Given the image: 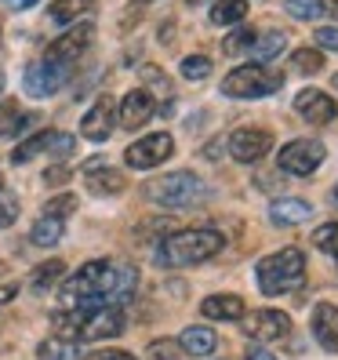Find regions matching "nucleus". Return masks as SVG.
Here are the masks:
<instances>
[{
    "mask_svg": "<svg viewBox=\"0 0 338 360\" xmlns=\"http://www.w3.org/2000/svg\"><path fill=\"white\" fill-rule=\"evenodd\" d=\"M222 248H226V237L219 229H207V226L178 229L157 244V266H167V269L200 266V262H211L215 255H222Z\"/></svg>",
    "mask_w": 338,
    "mask_h": 360,
    "instance_id": "obj_1",
    "label": "nucleus"
},
{
    "mask_svg": "<svg viewBox=\"0 0 338 360\" xmlns=\"http://www.w3.org/2000/svg\"><path fill=\"white\" fill-rule=\"evenodd\" d=\"M113 291H117V262L91 259L73 277L62 281L58 295L66 309H77V306H113Z\"/></svg>",
    "mask_w": 338,
    "mask_h": 360,
    "instance_id": "obj_2",
    "label": "nucleus"
},
{
    "mask_svg": "<svg viewBox=\"0 0 338 360\" xmlns=\"http://www.w3.org/2000/svg\"><path fill=\"white\" fill-rule=\"evenodd\" d=\"M306 277V255L302 248H280L266 255L259 266H255V281H259V291L277 299V295H287L302 284Z\"/></svg>",
    "mask_w": 338,
    "mask_h": 360,
    "instance_id": "obj_3",
    "label": "nucleus"
},
{
    "mask_svg": "<svg viewBox=\"0 0 338 360\" xmlns=\"http://www.w3.org/2000/svg\"><path fill=\"white\" fill-rule=\"evenodd\" d=\"M145 197L160 207H189V204H200L207 197L204 189V179L193 175V172H167L153 182H145Z\"/></svg>",
    "mask_w": 338,
    "mask_h": 360,
    "instance_id": "obj_4",
    "label": "nucleus"
},
{
    "mask_svg": "<svg viewBox=\"0 0 338 360\" xmlns=\"http://www.w3.org/2000/svg\"><path fill=\"white\" fill-rule=\"evenodd\" d=\"M280 88H284V73L269 70V66H255V62L222 77L226 98H266V95H277Z\"/></svg>",
    "mask_w": 338,
    "mask_h": 360,
    "instance_id": "obj_5",
    "label": "nucleus"
},
{
    "mask_svg": "<svg viewBox=\"0 0 338 360\" xmlns=\"http://www.w3.org/2000/svg\"><path fill=\"white\" fill-rule=\"evenodd\" d=\"M324 160H327V150H324L320 139H294V142L284 146L280 157H277L280 172L299 175V179H306V175H313V172H320Z\"/></svg>",
    "mask_w": 338,
    "mask_h": 360,
    "instance_id": "obj_6",
    "label": "nucleus"
},
{
    "mask_svg": "<svg viewBox=\"0 0 338 360\" xmlns=\"http://www.w3.org/2000/svg\"><path fill=\"white\" fill-rule=\"evenodd\" d=\"M70 70H73V66H66V62H55V58L40 55L37 62H30V66H26L22 88H26L30 98H48V95H55L62 84L70 80Z\"/></svg>",
    "mask_w": 338,
    "mask_h": 360,
    "instance_id": "obj_7",
    "label": "nucleus"
},
{
    "mask_svg": "<svg viewBox=\"0 0 338 360\" xmlns=\"http://www.w3.org/2000/svg\"><path fill=\"white\" fill-rule=\"evenodd\" d=\"M171 153H175V139L167 131H153V135H142L138 142H131L124 150V164L135 167V172H150V167L164 164Z\"/></svg>",
    "mask_w": 338,
    "mask_h": 360,
    "instance_id": "obj_8",
    "label": "nucleus"
},
{
    "mask_svg": "<svg viewBox=\"0 0 338 360\" xmlns=\"http://www.w3.org/2000/svg\"><path fill=\"white\" fill-rule=\"evenodd\" d=\"M73 150H77V139H73V135H66V131H37V135H30L26 142L15 146L11 164H30V160H37L40 153L70 157Z\"/></svg>",
    "mask_w": 338,
    "mask_h": 360,
    "instance_id": "obj_9",
    "label": "nucleus"
},
{
    "mask_svg": "<svg viewBox=\"0 0 338 360\" xmlns=\"http://www.w3.org/2000/svg\"><path fill=\"white\" fill-rule=\"evenodd\" d=\"M244 335L255 338V342H277V338L291 335V316L280 309H255V313H244Z\"/></svg>",
    "mask_w": 338,
    "mask_h": 360,
    "instance_id": "obj_10",
    "label": "nucleus"
},
{
    "mask_svg": "<svg viewBox=\"0 0 338 360\" xmlns=\"http://www.w3.org/2000/svg\"><path fill=\"white\" fill-rule=\"evenodd\" d=\"M95 44V26L91 22H77L73 30H66L58 40H51L44 58H55V62H66V66H73V62L84 55Z\"/></svg>",
    "mask_w": 338,
    "mask_h": 360,
    "instance_id": "obj_11",
    "label": "nucleus"
},
{
    "mask_svg": "<svg viewBox=\"0 0 338 360\" xmlns=\"http://www.w3.org/2000/svg\"><path fill=\"white\" fill-rule=\"evenodd\" d=\"M117 128V98L113 95H98L95 105L80 120V135L88 142H105Z\"/></svg>",
    "mask_w": 338,
    "mask_h": 360,
    "instance_id": "obj_12",
    "label": "nucleus"
},
{
    "mask_svg": "<svg viewBox=\"0 0 338 360\" xmlns=\"http://www.w3.org/2000/svg\"><path fill=\"white\" fill-rule=\"evenodd\" d=\"M294 113L306 124H313V128H324V124H331L338 117V102L320 88H306V91L294 95Z\"/></svg>",
    "mask_w": 338,
    "mask_h": 360,
    "instance_id": "obj_13",
    "label": "nucleus"
},
{
    "mask_svg": "<svg viewBox=\"0 0 338 360\" xmlns=\"http://www.w3.org/2000/svg\"><path fill=\"white\" fill-rule=\"evenodd\" d=\"M273 150V135L262 128H237L229 135V157L240 160V164H255Z\"/></svg>",
    "mask_w": 338,
    "mask_h": 360,
    "instance_id": "obj_14",
    "label": "nucleus"
},
{
    "mask_svg": "<svg viewBox=\"0 0 338 360\" xmlns=\"http://www.w3.org/2000/svg\"><path fill=\"white\" fill-rule=\"evenodd\" d=\"M153 113H157V98H153V91H145V88H131L117 102V124H124L128 131L142 128Z\"/></svg>",
    "mask_w": 338,
    "mask_h": 360,
    "instance_id": "obj_15",
    "label": "nucleus"
},
{
    "mask_svg": "<svg viewBox=\"0 0 338 360\" xmlns=\"http://www.w3.org/2000/svg\"><path fill=\"white\" fill-rule=\"evenodd\" d=\"M313 338L327 353H338V306L320 302V306L313 309Z\"/></svg>",
    "mask_w": 338,
    "mask_h": 360,
    "instance_id": "obj_16",
    "label": "nucleus"
},
{
    "mask_svg": "<svg viewBox=\"0 0 338 360\" xmlns=\"http://www.w3.org/2000/svg\"><path fill=\"white\" fill-rule=\"evenodd\" d=\"M313 219V207L306 200H294V197H280L269 204V222L273 226H284V229H294Z\"/></svg>",
    "mask_w": 338,
    "mask_h": 360,
    "instance_id": "obj_17",
    "label": "nucleus"
},
{
    "mask_svg": "<svg viewBox=\"0 0 338 360\" xmlns=\"http://www.w3.org/2000/svg\"><path fill=\"white\" fill-rule=\"evenodd\" d=\"M200 313L207 316V321H240V316H244V299L233 295V291L207 295V299L200 302Z\"/></svg>",
    "mask_w": 338,
    "mask_h": 360,
    "instance_id": "obj_18",
    "label": "nucleus"
},
{
    "mask_svg": "<svg viewBox=\"0 0 338 360\" xmlns=\"http://www.w3.org/2000/svg\"><path fill=\"white\" fill-rule=\"evenodd\" d=\"M95 11V0H51L48 18L55 26H77V18L91 15Z\"/></svg>",
    "mask_w": 338,
    "mask_h": 360,
    "instance_id": "obj_19",
    "label": "nucleus"
},
{
    "mask_svg": "<svg viewBox=\"0 0 338 360\" xmlns=\"http://www.w3.org/2000/svg\"><path fill=\"white\" fill-rule=\"evenodd\" d=\"M88 189L95 197H117L128 189V179L117 167H98V172H88Z\"/></svg>",
    "mask_w": 338,
    "mask_h": 360,
    "instance_id": "obj_20",
    "label": "nucleus"
},
{
    "mask_svg": "<svg viewBox=\"0 0 338 360\" xmlns=\"http://www.w3.org/2000/svg\"><path fill=\"white\" fill-rule=\"evenodd\" d=\"M215 346H219V335L211 328H186L178 335V349L189 356H207V353H215Z\"/></svg>",
    "mask_w": 338,
    "mask_h": 360,
    "instance_id": "obj_21",
    "label": "nucleus"
},
{
    "mask_svg": "<svg viewBox=\"0 0 338 360\" xmlns=\"http://www.w3.org/2000/svg\"><path fill=\"white\" fill-rule=\"evenodd\" d=\"M287 48V37L280 30H266V33H255V44H251V55H255V66H266V62L280 58Z\"/></svg>",
    "mask_w": 338,
    "mask_h": 360,
    "instance_id": "obj_22",
    "label": "nucleus"
},
{
    "mask_svg": "<svg viewBox=\"0 0 338 360\" xmlns=\"http://www.w3.org/2000/svg\"><path fill=\"white\" fill-rule=\"evenodd\" d=\"M37 356L40 360H84V346L77 342V338H44V342L37 346Z\"/></svg>",
    "mask_w": 338,
    "mask_h": 360,
    "instance_id": "obj_23",
    "label": "nucleus"
},
{
    "mask_svg": "<svg viewBox=\"0 0 338 360\" xmlns=\"http://www.w3.org/2000/svg\"><path fill=\"white\" fill-rule=\"evenodd\" d=\"M30 124H37V113H22L15 102H4V105H0V139L22 135Z\"/></svg>",
    "mask_w": 338,
    "mask_h": 360,
    "instance_id": "obj_24",
    "label": "nucleus"
},
{
    "mask_svg": "<svg viewBox=\"0 0 338 360\" xmlns=\"http://www.w3.org/2000/svg\"><path fill=\"white\" fill-rule=\"evenodd\" d=\"M62 233H66V222H62V219L40 215V219L33 222V229H30V240H33L37 248H55V244L62 240Z\"/></svg>",
    "mask_w": 338,
    "mask_h": 360,
    "instance_id": "obj_25",
    "label": "nucleus"
},
{
    "mask_svg": "<svg viewBox=\"0 0 338 360\" xmlns=\"http://www.w3.org/2000/svg\"><path fill=\"white\" fill-rule=\"evenodd\" d=\"M62 277H66V262H62V259H48V262H40L30 273V284H33V291H51Z\"/></svg>",
    "mask_w": 338,
    "mask_h": 360,
    "instance_id": "obj_26",
    "label": "nucleus"
},
{
    "mask_svg": "<svg viewBox=\"0 0 338 360\" xmlns=\"http://www.w3.org/2000/svg\"><path fill=\"white\" fill-rule=\"evenodd\" d=\"M247 15V0H215L211 4V22L215 26H240Z\"/></svg>",
    "mask_w": 338,
    "mask_h": 360,
    "instance_id": "obj_27",
    "label": "nucleus"
},
{
    "mask_svg": "<svg viewBox=\"0 0 338 360\" xmlns=\"http://www.w3.org/2000/svg\"><path fill=\"white\" fill-rule=\"evenodd\" d=\"M287 15L302 18V22H316V18L327 15V0H284Z\"/></svg>",
    "mask_w": 338,
    "mask_h": 360,
    "instance_id": "obj_28",
    "label": "nucleus"
},
{
    "mask_svg": "<svg viewBox=\"0 0 338 360\" xmlns=\"http://www.w3.org/2000/svg\"><path fill=\"white\" fill-rule=\"evenodd\" d=\"M291 70H294V73H306V77L320 73V70H324V51H316V48H299V51L291 55Z\"/></svg>",
    "mask_w": 338,
    "mask_h": 360,
    "instance_id": "obj_29",
    "label": "nucleus"
},
{
    "mask_svg": "<svg viewBox=\"0 0 338 360\" xmlns=\"http://www.w3.org/2000/svg\"><path fill=\"white\" fill-rule=\"evenodd\" d=\"M178 73H182L186 80L200 84V80H207V73H211V58H207V55H186L182 66H178Z\"/></svg>",
    "mask_w": 338,
    "mask_h": 360,
    "instance_id": "obj_30",
    "label": "nucleus"
},
{
    "mask_svg": "<svg viewBox=\"0 0 338 360\" xmlns=\"http://www.w3.org/2000/svg\"><path fill=\"white\" fill-rule=\"evenodd\" d=\"M313 248L324 251V255H338V222H327L313 233Z\"/></svg>",
    "mask_w": 338,
    "mask_h": 360,
    "instance_id": "obj_31",
    "label": "nucleus"
},
{
    "mask_svg": "<svg viewBox=\"0 0 338 360\" xmlns=\"http://www.w3.org/2000/svg\"><path fill=\"white\" fill-rule=\"evenodd\" d=\"M73 211H77V197H73V193H58V197H51V200L44 204V215L62 219V222H66Z\"/></svg>",
    "mask_w": 338,
    "mask_h": 360,
    "instance_id": "obj_32",
    "label": "nucleus"
},
{
    "mask_svg": "<svg viewBox=\"0 0 338 360\" xmlns=\"http://www.w3.org/2000/svg\"><path fill=\"white\" fill-rule=\"evenodd\" d=\"M251 44H255V30H251V26H240L237 33H229L226 37V55H240V51H247Z\"/></svg>",
    "mask_w": 338,
    "mask_h": 360,
    "instance_id": "obj_33",
    "label": "nucleus"
},
{
    "mask_svg": "<svg viewBox=\"0 0 338 360\" xmlns=\"http://www.w3.org/2000/svg\"><path fill=\"white\" fill-rule=\"evenodd\" d=\"M18 197L11 193V189H0V229H8V226H15V219H18Z\"/></svg>",
    "mask_w": 338,
    "mask_h": 360,
    "instance_id": "obj_34",
    "label": "nucleus"
},
{
    "mask_svg": "<svg viewBox=\"0 0 338 360\" xmlns=\"http://www.w3.org/2000/svg\"><path fill=\"white\" fill-rule=\"evenodd\" d=\"M142 80L150 84V88H157V91H171V84H167V77H164V70H157V66H142ZM145 88V91H150Z\"/></svg>",
    "mask_w": 338,
    "mask_h": 360,
    "instance_id": "obj_35",
    "label": "nucleus"
},
{
    "mask_svg": "<svg viewBox=\"0 0 338 360\" xmlns=\"http://www.w3.org/2000/svg\"><path fill=\"white\" fill-rule=\"evenodd\" d=\"M182 349H178V342H164V338H157V342H150V356L153 360H175Z\"/></svg>",
    "mask_w": 338,
    "mask_h": 360,
    "instance_id": "obj_36",
    "label": "nucleus"
},
{
    "mask_svg": "<svg viewBox=\"0 0 338 360\" xmlns=\"http://www.w3.org/2000/svg\"><path fill=\"white\" fill-rule=\"evenodd\" d=\"M316 44L327 48V51H338V26H324V30H316Z\"/></svg>",
    "mask_w": 338,
    "mask_h": 360,
    "instance_id": "obj_37",
    "label": "nucleus"
},
{
    "mask_svg": "<svg viewBox=\"0 0 338 360\" xmlns=\"http://www.w3.org/2000/svg\"><path fill=\"white\" fill-rule=\"evenodd\" d=\"M91 360H138V356L128 349H98V353H91Z\"/></svg>",
    "mask_w": 338,
    "mask_h": 360,
    "instance_id": "obj_38",
    "label": "nucleus"
},
{
    "mask_svg": "<svg viewBox=\"0 0 338 360\" xmlns=\"http://www.w3.org/2000/svg\"><path fill=\"white\" fill-rule=\"evenodd\" d=\"M44 182H48V186H62V182H70V167H66V164L51 167V172H44Z\"/></svg>",
    "mask_w": 338,
    "mask_h": 360,
    "instance_id": "obj_39",
    "label": "nucleus"
},
{
    "mask_svg": "<svg viewBox=\"0 0 338 360\" xmlns=\"http://www.w3.org/2000/svg\"><path fill=\"white\" fill-rule=\"evenodd\" d=\"M15 295H18V284H0V306H8Z\"/></svg>",
    "mask_w": 338,
    "mask_h": 360,
    "instance_id": "obj_40",
    "label": "nucleus"
},
{
    "mask_svg": "<svg viewBox=\"0 0 338 360\" xmlns=\"http://www.w3.org/2000/svg\"><path fill=\"white\" fill-rule=\"evenodd\" d=\"M4 4H8L11 11H26V8H37L40 0H4Z\"/></svg>",
    "mask_w": 338,
    "mask_h": 360,
    "instance_id": "obj_41",
    "label": "nucleus"
},
{
    "mask_svg": "<svg viewBox=\"0 0 338 360\" xmlns=\"http://www.w3.org/2000/svg\"><path fill=\"white\" fill-rule=\"evenodd\" d=\"M247 360H277L269 349H262V346H255V349H247Z\"/></svg>",
    "mask_w": 338,
    "mask_h": 360,
    "instance_id": "obj_42",
    "label": "nucleus"
},
{
    "mask_svg": "<svg viewBox=\"0 0 338 360\" xmlns=\"http://www.w3.org/2000/svg\"><path fill=\"white\" fill-rule=\"evenodd\" d=\"M327 15H331L334 22H338V0H327Z\"/></svg>",
    "mask_w": 338,
    "mask_h": 360,
    "instance_id": "obj_43",
    "label": "nucleus"
},
{
    "mask_svg": "<svg viewBox=\"0 0 338 360\" xmlns=\"http://www.w3.org/2000/svg\"><path fill=\"white\" fill-rule=\"evenodd\" d=\"M334 200H338V186H334Z\"/></svg>",
    "mask_w": 338,
    "mask_h": 360,
    "instance_id": "obj_44",
    "label": "nucleus"
},
{
    "mask_svg": "<svg viewBox=\"0 0 338 360\" xmlns=\"http://www.w3.org/2000/svg\"><path fill=\"white\" fill-rule=\"evenodd\" d=\"M334 88H338V73H334Z\"/></svg>",
    "mask_w": 338,
    "mask_h": 360,
    "instance_id": "obj_45",
    "label": "nucleus"
},
{
    "mask_svg": "<svg viewBox=\"0 0 338 360\" xmlns=\"http://www.w3.org/2000/svg\"><path fill=\"white\" fill-rule=\"evenodd\" d=\"M0 189H4V179H0Z\"/></svg>",
    "mask_w": 338,
    "mask_h": 360,
    "instance_id": "obj_46",
    "label": "nucleus"
}]
</instances>
